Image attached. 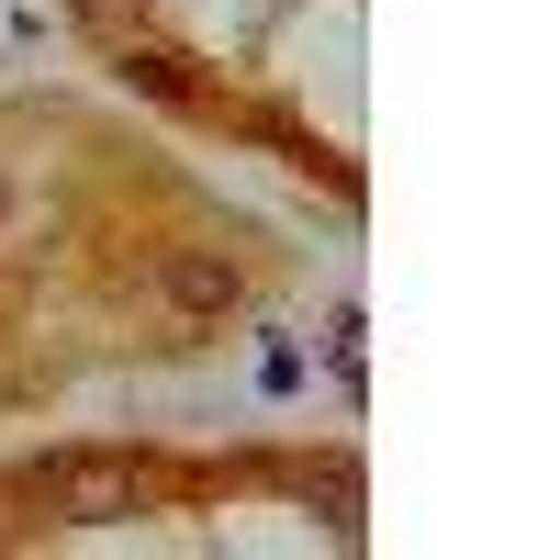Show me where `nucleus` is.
<instances>
[{
  "instance_id": "f257e3e1",
  "label": "nucleus",
  "mask_w": 560,
  "mask_h": 560,
  "mask_svg": "<svg viewBox=\"0 0 560 560\" xmlns=\"http://www.w3.org/2000/svg\"><path fill=\"white\" fill-rule=\"evenodd\" d=\"M158 280H168V303H179V314H224V303H236V269H224L213 247H179Z\"/></svg>"
}]
</instances>
